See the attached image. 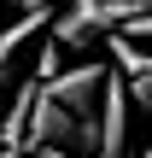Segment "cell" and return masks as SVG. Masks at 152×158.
Masks as SVG:
<instances>
[{"instance_id": "cell-1", "label": "cell", "mask_w": 152, "mask_h": 158, "mask_svg": "<svg viewBox=\"0 0 152 158\" xmlns=\"http://www.w3.org/2000/svg\"><path fill=\"white\" fill-rule=\"evenodd\" d=\"M105 64L100 59H88V64H59L53 76H47V94L64 106V111H76V117H88V111H100V94H105Z\"/></svg>"}, {"instance_id": "cell-2", "label": "cell", "mask_w": 152, "mask_h": 158, "mask_svg": "<svg viewBox=\"0 0 152 158\" xmlns=\"http://www.w3.org/2000/svg\"><path fill=\"white\" fill-rule=\"evenodd\" d=\"M100 158H129V76H105V94H100Z\"/></svg>"}, {"instance_id": "cell-3", "label": "cell", "mask_w": 152, "mask_h": 158, "mask_svg": "<svg viewBox=\"0 0 152 158\" xmlns=\"http://www.w3.org/2000/svg\"><path fill=\"white\" fill-rule=\"evenodd\" d=\"M29 106H35V82H18L6 111H0V147H23V129H29Z\"/></svg>"}, {"instance_id": "cell-4", "label": "cell", "mask_w": 152, "mask_h": 158, "mask_svg": "<svg viewBox=\"0 0 152 158\" xmlns=\"http://www.w3.org/2000/svg\"><path fill=\"white\" fill-rule=\"evenodd\" d=\"M53 18H47V6H35V12H18V23L12 29H0V64H12V53L29 41V35H41Z\"/></svg>"}, {"instance_id": "cell-5", "label": "cell", "mask_w": 152, "mask_h": 158, "mask_svg": "<svg viewBox=\"0 0 152 158\" xmlns=\"http://www.w3.org/2000/svg\"><path fill=\"white\" fill-rule=\"evenodd\" d=\"M105 41H111V59H117V70H123V76H141V70H146V64H152L146 53L135 47V35H123V29H111Z\"/></svg>"}, {"instance_id": "cell-6", "label": "cell", "mask_w": 152, "mask_h": 158, "mask_svg": "<svg viewBox=\"0 0 152 158\" xmlns=\"http://www.w3.org/2000/svg\"><path fill=\"white\" fill-rule=\"evenodd\" d=\"M129 106H141V111H152V64L141 70V76H129Z\"/></svg>"}, {"instance_id": "cell-7", "label": "cell", "mask_w": 152, "mask_h": 158, "mask_svg": "<svg viewBox=\"0 0 152 158\" xmlns=\"http://www.w3.org/2000/svg\"><path fill=\"white\" fill-rule=\"evenodd\" d=\"M123 35H135V41H152V12H141V18H129V23H123Z\"/></svg>"}, {"instance_id": "cell-8", "label": "cell", "mask_w": 152, "mask_h": 158, "mask_svg": "<svg viewBox=\"0 0 152 158\" xmlns=\"http://www.w3.org/2000/svg\"><path fill=\"white\" fill-rule=\"evenodd\" d=\"M29 158H70V152H64V147H35Z\"/></svg>"}, {"instance_id": "cell-9", "label": "cell", "mask_w": 152, "mask_h": 158, "mask_svg": "<svg viewBox=\"0 0 152 158\" xmlns=\"http://www.w3.org/2000/svg\"><path fill=\"white\" fill-rule=\"evenodd\" d=\"M35 6H47V0H18V12H35Z\"/></svg>"}, {"instance_id": "cell-10", "label": "cell", "mask_w": 152, "mask_h": 158, "mask_svg": "<svg viewBox=\"0 0 152 158\" xmlns=\"http://www.w3.org/2000/svg\"><path fill=\"white\" fill-rule=\"evenodd\" d=\"M0 94H12V88H6V64H0Z\"/></svg>"}, {"instance_id": "cell-11", "label": "cell", "mask_w": 152, "mask_h": 158, "mask_svg": "<svg viewBox=\"0 0 152 158\" xmlns=\"http://www.w3.org/2000/svg\"><path fill=\"white\" fill-rule=\"evenodd\" d=\"M0 158H18V147H0Z\"/></svg>"}, {"instance_id": "cell-12", "label": "cell", "mask_w": 152, "mask_h": 158, "mask_svg": "<svg viewBox=\"0 0 152 158\" xmlns=\"http://www.w3.org/2000/svg\"><path fill=\"white\" fill-rule=\"evenodd\" d=\"M0 6H18V0H0Z\"/></svg>"}, {"instance_id": "cell-13", "label": "cell", "mask_w": 152, "mask_h": 158, "mask_svg": "<svg viewBox=\"0 0 152 158\" xmlns=\"http://www.w3.org/2000/svg\"><path fill=\"white\" fill-rule=\"evenodd\" d=\"M141 158H152V147H146V152H141Z\"/></svg>"}]
</instances>
